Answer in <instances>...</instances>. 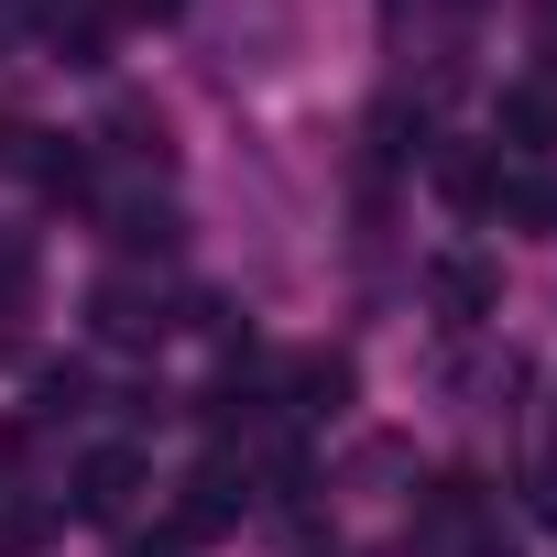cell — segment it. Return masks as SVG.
<instances>
[{
	"label": "cell",
	"mask_w": 557,
	"mask_h": 557,
	"mask_svg": "<svg viewBox=\"0 0 557 557\" xmlns=\"http://www.w3.org/2000/svg\"><path fill=\"white\" fill-rule=\"evenodd\" d=\"M240 503H251V492H240V459H208V470L186 481V503H175V546H186V535H219V524H240Z\"/></svg>",
	"instance_id": "277c9868"
},
{
	"label": "cell",
	"mask_w": 557,
	"mask_h": 557,
	"mask_svg": "<svg viewBox=\"0 0 557 557\" xmlns=\"http://www.w3.org/2000/svg\"><path fill=\"white\" fill-rule=\"evenodd\" d=\"M34 546H45V503L0 492V557H34Z\"/></svg>",
	"instance_id": "9c48e42d"
},
{
	"label": "cell",
	"mask_w": 557,
	"mask_h": 557,
	"mask_svg": "<svg viewBox=\"0 0 557 557\" xmlns=\"http://www.w3.org/2000/svg\"><path fill=\"white\" fill-rule=\"evenodd\" d=\"M437 186H448L459 208H492V186H503V164H492V153H437Z\"/></svg>",
	"instance_id": "ba28073f"
},
{
	"label": "cell",
	"mask_w": 557,
	"mask_h": 557,
	"mask_svg": "<svg viewBox=\"0 0 557 557\" xmlns=\"http://www.w3.org/2000/svg\"><path fill=\"white\" fill-rule=\"evenodd\" d=\"M143 492H153L143 448H88V459H77V481H66V503H77L88 524H121V513H132Z\"/></svg>",
	"instance_id": "7a4b0ae2"
},
{
	"label": "cell",
	"mask_w": 557,
	"mask_h": 557,
	"mask_svg": "<svg viewBox=\"0 0 557 557\" xmlns=\"http://www.w3.org/2000/svg\"><path fill=\"white\" fill-rule=\"evenodd\" d=\"M318 557H339V546H318Z\"/></svg>",
	"instance_id": "9a60e30c"
},
{
	"label": "cell",
	"mask_w": 557,
	"mask_h": 557,
	"mask_svg": "<svg viewBox=\"0 0 557 557\" xmlns=\"http://www.w3.org/2000/svg\"><path fill=\"white\" fill-rule=\"evenodd\" d=\"M535 45H546V55H557V0H535Z\"/></svg>",
	"instance_id": "7c38bea8"
},
{
	"label": "cell",
	"mask_w": 557,
	"mask_h": 557,
	"mask_svg": "<svg viewBox=\"0 0 557 557\" xmlns=\"http://www.w3.org/2000/svg\"><path fill=\"white\" fill-rule=\"evenodd\" d=\"M492 219H503V230H524V240H557V175H546V164H503Z\"/></svg>",
	"instance_id": "5b68a950"
},
{
	"label": "cell",
	"mask_w": 557,
	"mask_h": 557,
	"mask_svg": "<svg viewBox=\"0 0 557 557\" xmlns=\"http://www.w3.org/2000/svg\"><path fill=\"white\" fill-rule=\"evenodd\" d=\"M535 513H546V524H557V470H535Z\"/></svg>",
	"instance_id": "4fadbf2b"
},
{
	"label": "cell",
	"mask_w": 557,
	"mask_h": 557,
	"mask_svg": "<svg viewBox=\"0 0 557 557\" xmlns=\"http://www.w3.org/2000/svg\"><path fill=\"white\" fill-rule=\"evenodd\" d=\"M285 394H296V416L318 426V416H339V405H350V361H339V350H307V361L285 372Z\"/></svg>",
	"instance_id": "52a82bcc"
},
{
	"label": "cell",
	"mask_w": 557,
	"mask_h": 557,
	"mask_svg": "<svg viewBox=\"0 0 557 557\" xmlns=\"http://www.w3.org/2000/svg\"><path fill=\"white\" fill-rule=\"evenodd\" d=\"M186 0H99V23H175Z\"/></svg>",
	"instance_id": "30bf717a"
},
{
	"label": "cell",
	"mask_w": 557,
	"mask_h": 557,
	"mask_svg": "<svg viewBox=\"0 0 557 557\" xmlns=\"http://www.w3.org/2000/svg\"><path fill=\"white\" fill-rule=\"evenodd\" d=\"M503 143H513V164H535V153L557 143V88H546V77L503 88Z\"/></svg>",
	"instance_id": "8992f818"
},
{
	"label": "cell",
	"mask_w": 557,
	"mask_h": 557,
	"mask_svg": "<svg viewBox=\"0 0 557 557\" xmlns=\"http://www.w3.org/2000/svg\"><path fill=\"white\" fill-rule=\"evenodd\" d=\"M426 307H437L448 329H481V318L503 307V273H492L481 251H437V262H426Z\"/></svg>",
	"instance_id": "3957f363"
},
{
	"label": "cell",
	"mask_w": 557,
	"mask_h": 557,
	"mask_svg": "<svg viewBox=\"0 0 557 557\" xmlns=\"http://www.w3.org/2000/svg\"><path fill=\"white\" fill-rule=\"evenodd\" d=\"M132 557H186V546H175V535H153V546H132Z\"/></svg>",
	"instance_id": "5bb4252c"
},
{
	"label": "cell",
	"mask_w": 557,
	"mask_h": 557,
	"mask_svg": "<svg viewBox=\"0 0 557 557\" xmlns=\"http://www.w3.org/2000/svg\"><path fill=\"white\" fill-rule=\"evenodd\" d=\"M23 23H34V0H0V55L23 45Z\"/></svg>",
	"instance_id": "8fae6325"
},
{
	"label": "cell",
	"mask_w": 557,
	"mask_h": 557,
	"mask_svg": "<svg viewBox=\"0 0 557 557\" xmlns=\"http://www.w3.org/2000/svg\"><path fill=\"white\" fill-rule=\"evenodd\" d=\"M88 329H99L110 350H153L175 318H164V296L143 285V273H99V285H88Z\"/></svg>",
	"instance_id": "6da1fadb"
}]
</instances>
